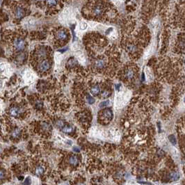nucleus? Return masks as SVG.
Returning a JSON list of instances; mask_svg holds the SVG:
<instances>
[{
  "label": "nucleus",
  "mask_w": 185,
  "mask_h": 185,
  "mask_svg": "<svg viewBox=\"0 0 185 185\" xmlns=\"http://www.w3.org/2000/svg\"><path fill=\"white\" fill-rule=\"evenodd\" d=\"M69 163L72 165H76L78 163V159L76 156H70L69 157Z\"/></svg>",
  "instance_id": "obj_13"
},
{
  "label": "nucleus",
  "mask_w": 185,
  "mask_h": 185,
  "mask_svg": "<svg viewBox=\"0 0 185 185\" xmlns=\"http://www.w3.org/2000/svg\"><path fill=\"white\" fill-rule=\"evenodd\" d=\"M31 184V180L29 177H28V178H26V180H25V182H24V184L25 185H29Z\"/></svg>",
  "instance_id": "obj_28"
},
{
  "label": "nucleus",
  "mask_w": 185,
  "mask_h": 185,
  "mask_svg": "<svg viewBox=\"0 0 185 185\" xmlns=\"http://www.w3.org/2000/svg\"><path fill=\"white\" fill-rule=\"evenodd\" d=\"M14 46L17 50H22L25 47V42L24 39L20 37H17L14 41Z\"/></svg>",
  "instance_id": "obj_1"
},
{
  "label": "nucleus",
  "mask_w": 185,
  "mask_h": 185,
  "mask_svg": "<svg viewBox=\"0 0 185 185\" xmlns=\"http://www.w3.org/2000/svg\"><path fill=\"white\" fill-rule=\"evenodd\" d=\"M77 64L76 60L73 59V58H71L68 61V66H74Z\"/></svg>",
  "instance_id": "obj_17"
},
{
  "label": "nucleus",
  "mask_w": 185,
  "mask_h": 185,
  "mask_svg": "<svg viewBox=\"0 0 185 185\" xmlns=\"http://www.w3.org/2000/svg\"><path fill=\"white\" fill-rule=\"evenodd\" d=\"M44 171H45V169H44V167L42 166H38L36 167V169H35V174L37 175H40L43 174L44 173Z\"/></svg>",
  "instance_id": "obj_14"
},
{
  "label": "nucleus",
  "mask_w": 185,
  "mask_h": 185,
  "mask_svg": "<svg viewBox=\"0 0 185 185\" xmlns=\"http://www.w3.org/2000/svg\"><path fill=\"white\" fill-rule=\"evenodd\" d=\"M184 103H185V97H184Z\"/></svg>",
  "instance_id": "obj_32"
},
{
  "label": "nucleus",
  "mask_w": 185,
  "mask_h": 185,
  "mask_svg": "<svg viewBox=\"0 0 185 185\" xmlns=\"http://www.w3.org/2000/svg\"><path fill=\"white\" fill-rule=\"evenodd\" d=\"M102 117L103 118L112 120V118H113V112L110 109H106L102 112Z\"/></svg>",
  "instance_id": "obj_5"
},
{
  "label": "nucleus",
  "mask_w": 185,
  "mask_h": 185,
  "mask_svg": "<svg viewBox=\"0 0 185 185\" xmlns=\"http://www.w3.org/2000/svg\"><path fill=\"white\" fill-rule=\"evenodd\" d=\"M35 106L37 109H41L43 106V102L41 100H37L35 102Z\"/></svg>",
  "instance_id": "obj_19"
},
{
  "label": "nucleus",
  "mask_w": 185,
  "mask_h": 185,
  "mask_svg": "<svg viewBox=\"0 0 185 185\" xmlns=\"http://www.w3.org/2000/svg\"><path fill=\"white\" fill-rule=\"evenodd\" d=\"M56 125L58 127L61 128L63 127V125H64V123H63V120H57V122H56Z\"/></svg>",
  "instance_id": "obj_22"
},
{
  "label": "nucleus",
  "mask_w": 185,
  "mask_h": 185,
  "mask_svg": "<svg viewBox=\"0 0 185 185\" xmlns=\"http://www.w3.org/2000/svg\"><path fill=\"white\" fill-rule=\"evenodd\" d=\"M62 130L63 132H65V133H71V132L73 131V129H72V127L71 126L68 125V126H65V127H64L63 128Z\"/></svg>",
  "instance_id": "obj_16"
},
{
  "label": "nucleus",
  "mask_w": 185,
  "mask_h": 185,
  "mask_svg": "<svg viewBox=\"0 0 185 185\" xmlns=\"http://www.w3.org/2000/svg\"><path fill=\"white\" fill-rule=\"evenodd\" d=\"M42 127H43V130H49V129L51 128L50 125L45 123H44L42 124Z\"/></svg>",
  "instance_id": "obj_27"
},
{
  "label": "nucleus",
  "mask_w": 185,
  "mask_h": 185,
  "mask_svg": "<svg viewBox=\"0 0 185 185\" xmlns=\"http://www.w3.org/2000/svg\"><path fill=\"white\" fill-rule=\"evenodd\" d=\"M92 11H93V13H94L95 15H97V16L100 15L104 11L103 6L101 4H97L96 5L94 6Z\"/></svg>",
  "instance_id": "obj_2"
},
{
  "label": "nucleus",
  "mask_w": 185,
  "mask_h": 185,
  "mask_svg": "<svg viewBox=\"0 0 185 185\" xmlns=\"http://www.w3.org/2000/svg\"><path fill=\"white\" fill-rule=\"evenodd\" d=\"M47 4L50 6H55L57 4V0H47Z\"/></svg>",
  "instance_id": "obj_26"
},
{
  "label": "nucleus",
  "mask_w": 185,
  "mask_h": 185,
  "mask_svg": "<svg viewBox=\"0 0 185 185\" xmlns=\"http://www.w3.org/2000/svg\"><path fill=\"white\" fill-rule=\"evenodd\" d=\"M110 92L108 91V90H104L103 92H102V97L104 98H107V97H109V95H110Z\"/></svg>",
  "instance_id": "obj_24"
},
{
  "label": "nucleus",
  "mask_w": 185,
  "mask_h": 185,
  "mask_svg": "<svg viewBox=\"0 0 185 185\" xmlns=\"http://www.w3.org/2000/svg\"><path fill=\"white\" fill-rule=\"evenodd\" d=\"M35 22L34 21V20L31 19V18H29L27 19L25 21L24 25H25L26 27H32L35 25Z\"/></svg>",
  "instance_id": "obj_8"
},
{
  "label": "nucleus",
  "mask_w": 185,
  "mask_h": 185,
  "mask_svg": "<svg viewBox=\"0 0 185 185\" xmlns=\"http://www.w3.org/2000/svg\"><path fill=\"white\" fill-rule=\"evenodd\" d=\"M79 27H80L81 30H85V29H86L88 27L87 23L85 22H81L80 24H79Z\"/></svg>",
  "instance_id": "obj_18"
},
{
  "label": "nucleus",
  "mask_w": 185,
  "mask_h": 185,
  "mask_svg": "<svg viewBox=\"0 0 185 185\" xmlns=\"http://www.w3.org/2000/svg\"><path fill=\"white\" fill-rule=\"evenodd\" d=\"M100 89L99 86H98V85H95L90 88V92L93 95H98V93L100 92Z\"/></svg>",
  "instance_id": "obj_12"
},
{
  "label": "nucleus",
  "mask_w": 185,
  "mask_h": 185,
  "mask_svg": "<svg viewBox=\"0 0 185 185\" xmlns=\"http://www.w3.org/2000/svg\"><path fill=\"white\" fill-rule=\"evenodd\" d=\"M61 59H62L61 55L59 54H56V55H55V61H56V63H59L61 61Z\"/></svg>",
  "instance_id": "obj_20"
},
{
  "label": "nucleus",
  "mask_w": 185,
  "mask_h": 185,
  "mask_svg": "<svg viewBox=\"0 0 185 185\" xmlns=\"http://www.w3.org/2000/svg\"><path fill=\"white\" fill-rule=\"evenodd\" d=\"M24 15V11L22 8L20 7H17L15 11V15L16 17L17 18H20L22 17V16H23Z\"/></svg>",
  "instance_id": "obj_10"
},
{
  "label": "nucleus",
  "mask_w": 185,
  "mask_h": 185,
  "mask_svg": "<svg viewBox=\"0 0 185 185\" xmlns=\"http://www.w3.org/2000/svg\"><path fill=\"white\" fill-rule=\"evenodd\" d=\"M127 49L129 51H130V52H134V51L136 50V47H135V45H132V44H130V45H128L127 47Z\"/></svg>",
  "instance_id": "obj_21"
},
{
  "label": "nucleus",
  "mask_w": 185,
  "mask_h": 185,
  "mask_svg": "<svg viewBox=\"0 0 185 185\" xmlns=\"http://www.w3.org/2000/svg\"><path fill=\"white\" fill-rule=\"evenodd\" d=\"M57 38L61 41H64L67 38V33L65 31L61 30L57 33Z\"/></svg>",
  "instance_id": "obj_9"
},
{
  "label": "nucleus",
  "mask_w": 185,
  "mask_h": 185,
  "mask_svg": "<svg viewBox=\"0 0 185 185\" xmlns=\"http://www.w3.org/2000/svg\"><path fill=\"white\" fill-rule=\"evenodd\" d=\"M37 56H38V59L40 58H43L46 57L47 56V50L43 47H41L38 49L37 51Z\"/></svg>",
  "instance_id": "obj_7"
},
{
  "label": "nucleus",
  "mask_w": 185,
  "mask_h": 185,
  "mask_svg": "<svg viewBox=\"0 0 185 185\" xmlns=\"http://www.w3.org/2000/svg\"><path fill=\"white\" fill-rule=\"evenodd\" d=\"M86 100H87L88 102L90 104H92L94 103V102H95L94 99H93L90 95H88L87 96H86Z\"/></svg>",
  "instance_id": "obj_23"
},
{
  "label": "nucleus",
  "mask_w": 185,
  "mask_h": 185,
  "mask_svg": "<svg viewBox=\"0 0 185 185\" xmlns=\"http://www.w3.org/2000/svg\"><path fill=\"white\" fill-rule=\"evenodd\" d=\"M120 86H121V85H120V84H116V88L117 90H119V88H120Z\"/></svg>",
  "instance_id": "obj_30"
},
{
  "label": "nucleus",
  "mask_w": 185,
  "mask_h": 185,
  "mask_svg": "<svg viewBox=\"0 0 185 185\" xmlns=\"http://www.w3.org/2000/svg\"><path fill=\"white\" fill-rule=\"evenodd\" d=\"M95 65L96 68H102L105 66V61L103 59H98L95 61Z\"/></svg>",
  "instance_id": "obj_11"
},
{
  "label": "nucleus",
  "mask_w": 185,
  "mask_h": 185,
  "mask_svg": "<svg viewBox=\"0 0 185 185\" xmlns=\"http://www.w3.org/2000/svg\"><path fill=\"white\" fill-rule=\"evenodd\" d=\"M50 68V63L48 60L42 61L39 65V70L41 72H45L48 70Z\"/></svg>",
  "instance_id": "obj_3"
},
{
  "label": "nucleus",
  "mask_w": 185,
  "mask_h": 185,
  "mask_svg": "<svg viewBox=\"0 0 185 185\" xmlns=\"http://www.w3.org/2000/svg\"><path fill=\"white\" fill-rule=\"evenodd\" d=\"M4 170H3V169H2V170H1V175H1V179H2V178H3V176H4Z\"/></svg>",
  "instance_id": "obj_29"
},
{
  "label": "nucleus",
  "mask_w": 185,
  "mask_h": 185,
  "mask_svg": "<svg viewBox=\"0 0 185 185\" xmlns=\"http://www.w3.org/2000/svg\"><path fill=\"white\" fill-rule=\"evenodd\" d=\"M109 104V100H106L104 101V102H102L100 104V107H105V106H108Z\"/></svg>",
  "instance_id": "obj_25"
},
{
  "label": "nucleus",
  "mask_w": 185,
  "mask_h": 185,
  "mask_svg": "<svg viewBox=\"0 0 185 185\" xmlns=\"http://www.w3.org/2000/svg\"><path fill=\"white\" fill-rule=\"evenodd\" d=\"M22 109L21 108L17 107V106H13V107L11 108V109L9 110L10 115L12 116H14V117L18 116V114H20V113H22Z\"/></svg>",
  "instance_id": "obj_4"
},
{
  "label": "nucleus",
  "mask_w": 185,
  "mask_h": 185,
  "mask_svg": "<svg viewBox=\"0 0 185 185\" xmlns=\"http://www.w3.org/2000/svg\"><path fill=\"white\" fill-rule=\"evenodd\" d=\"M134 72L131 68H128L125 72V77L126 79H132L134 77Z\"/></svg>",
  "instance_id": "obj_6"
},
{
  "label": "nucleus",
  "mask_w": 185,
  "mask_h": 185,
  "mask_svg": "<svg viewBox=\"0 0 185 185\" xmlns=\"http://www.w3.org/2000/svg\"><path fill=\"white\" fill-rule=\"evenodd\" d=\"M73 150H74V151H75V152H79V148H77V147H73Z\"/></svg>",
  "instance_id": "obj_31"
},
{
  "label": "nucleus",
  "mask_w": 185,
  "mask_h": 185,
  "mask_svg": "<svg viewBox=\"0 0 185 185\" xmlns=\"http://www.w3.org/2000/svg\"><path fill=\"white\" fill-rule=\"evenodd\" d=\"M20 135V130L18 128H16L13 130L12 132V136L13 138H17L18 136Z\"/></svg>",
  "instance_id": "obj_15"
}]
</instances>
